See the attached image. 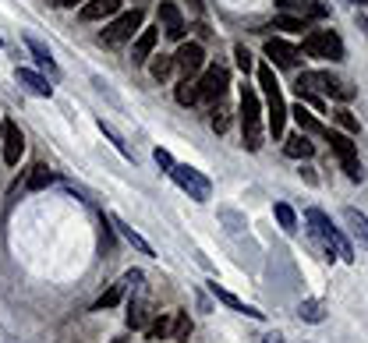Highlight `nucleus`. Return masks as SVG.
<instances>
[{
  "mask_svg": "<svg viewBox=\"0 0 368 343\" xmlns=\"http://www.w3.org/2000/svg\"><path fill=\"white\" fill-rule=\"evenodd\" d=\"M290 113H294V124H297V131H304V135H323V138H326V128H323L319 121H315V113H308L301 103H297Z\"/></svg>",
  "mask_w": 368,
  "mask_h": 343,
  "instance_id": "a211bd4d",
  "label": "nucleus"
},
{
  "mask_svg": "<svg viewBox=\"0 0 368 343\" xmlns=\"http://www.w3.org/2000/svg\"><path fill=\"white\" fill-rule=\"evenodd\" d=\"M241 138H244V149L248 152H258L262 149V106H258V96L255 89H241Z\"/></svg>",
  "mask_w": 368,
  "mask_h": 343,
  "instance_id": "f03ea898",
  "label": "nucleus"
},
{
  "mask_svg": "<svg viewBox=\"0 0 368 343\" xmlns=\"http://www.w3.org/2000/svg\"><path fill=\"white\" fill-rule=\"evenodd\" d=\"M0 43H4V39H0Z\"/></svg>",
  "mask_w": 368,
  "mask_h": 343,
  "instance_id": "37998d69",
  "label": "nucleus"
},
{
  "mask_svg": "<svg viewBox=\"0 0 368 343\" xmlns=\"http://www.w3.org/2000/svg\"><path fill=\"white\" fill-rule=\"evenodd\" d=\"M29 50L36 53V61H39V68H46L50 75H57V64H54V61H50V50H46V46L39 43V39H29Z\"/></svg>",
  "mask_w": 368,
  "mask_h": 343,
  "instance_id": "a878e982",
  "label": "nucleus"
},
{
  "mask_svg": "<svg viewBox=\"0 0 368 343\" xmlns=\"http://www.w3.org/2000/svg\"><path fill=\"white\" fill-rule=\"evenodd\" d=\"M142 22H145V15H142V8H131V11H124L114 25H107L99 32V39L107 43V46H121V43H128L138 29H142Z\"/></svg>",
  "mask_w": 368,
  "mask_h": 343,
  "instance_id": "0eeeda50",
  "label": "nucleus"
},
{
  "mask_svg": "<svg viewBox=\"0 0 368 343\" xmlns=\"http://www.w3.org/2000/svg\"><path fill=\"white\" fill-rule=\"evenodd\" d=\"M270 29H284V32H301V29H308L304 25V18H294V15H280Z\"/></svg>",
  "mask_w": 368,
  "mask_h": 343,
  "instance_id": "c85d7f7f",
  "label": "nucleus"
},
{
  "mask_svg": "<svg viewBox=\"0 0 368 343\" xmlns=\"http://www.w3.org/2000/svg\"><path fill=\"white\" fill-rule=\"evenodd\" d=\"M121 298H124V283H117V287H110L107 294H103V298L96 301V312H103V308H114Z\"/></svg>",
  "mask_w": 368,
  "mask_h": 343,
  "instance_id": "cd10ccee",
  "label": "nucleus"
},
{
  "mask_svg": "<svg viewBox=\"0 0 368 343\" xmlns=\"http://www.w3.org/2000/svg\"><path fill=\"white\" fill-rule=\"evenodd\" d=\"M4 163L8 166H18V159L25 156V135H22V128L15 124V121H4Z\"/></svg>",
  "mask_w": 368,
  "mask_h": 343,
  "instance_id": "9d476101",
  "label": "nucleus"
},
{
  "mask_svg": "<svg viewBox=\"0 0 368 343\" xmlns=\"http://www.w3.org/2000/svg\"><path fill=\"white\" fill-rule=\"evenodd\" d=\"M301 50L308 57H323V61H344V39L333 29H319V32H308Z\"/></svg>",
  "mask_w": 368,
  "mask_h": 343,
  "instance_id": "20e7f679",
  "label": "nucleus"
},
{
  "mask_svg": "<svg viewBox=\"0 0 368 343\" xmlns=\"http://www.w3.org/2000/svg\"><path fill=\"white\" fill-rule=\"evenodd\" d=\"M54 184V174L39 163V166H32V174H29V191H43V188H50Z\"/></svg>",
  "mask_w": 368,
  "mask_h": 343,
  "instance_id": "b1692460",
  "label": "nucleus"
},
{
  "mask_svg": "<svg viewBox=\"0 0 368 343\" xmlns=\"http://www.w3.org/2000/svg\"><path fill=\"white\" fill-rule=\"evenodd\" d=\"M227 128H230V110L220 103V106H216V113H213V131H216V135H223Z\"/></svg>",
  "mask_w": 368,
  "mask_h": 343,
  "instance_id": "c756f323",
  "label": "nucleus"
},
{
  "mask_svg": "<svg viewBox=\"0 0 368 343\" xmlns=\"http://www.w3.org/2000/svg\"><path fill=\"white\" fill-rule=\"evenodd\" d=\"M191 336V319L181 312L177 319H174V340H188Z\"/></svg>",
  "mask_w": 368,
  "mask_h": 343,
  "instance_id": "2f4dec72",
  "label": "nucleus"
},
{
  "mask_svg": "<svg viewBox=\"0 0 368 343\" xmlns=\"http://www.w3.org/2000/svg\"><path fill=\"white\" fill-rule=\"evenodd\" d=\"M114 343H121V340H114Z\"/></svg>",
  "mask_w": 368,
  "mask_h": 343,
  "instance_id": "a19ab883",
  "label": "nucleus"
},
{
  "mask_svg": "<svg viewBox=\"0 0 368 343\" xmlns=\"http://www.w3.org/2000/svg\"><path fill=\"white\" fill-rule=\"evenodd\" d=\"M121 283H124V287H135V283H142V272H138V269H131V272H124V276H121Z\"/></svg>",
  "mask_w": 368,
  "mask_h": 343,
  "instance_id": "e433bc0d",
  "label": "nucleus"
},
{
  "mask_svg": "<svg viewBox=\"0 0 368 343\" xmlns=\"http://www.w3.org/2000/svg\"><path fill=\"white\" fill-rule=\"evenodd\" d=\"M365 4H368V0H365Z\"/></svg>",
  "mask_w": 368,
  "mask_h": 343,
  "instance_id": "c03bdc74",
  "label": "nucleus"
},
{
  "mask_svg": "<svg viewBox=\"0 0 368 343\" xmlns=\"http://www.w3.org/2000/svg\"><path fill=\"white\" fill-rule=\"evenodd\" d=\"M121 0H89V4L82 8V22H96V18H110L117 15Z\"/></svg>",
  "mask_w": 368,
  "mask_h": 343,
  "instance_id": "2eb2a0df",
  "label": "nucleus"
},
{
  "mask_svg": "<svg viewBox=\"0 0 368 343\" xmlns=\"http://www.w3.org/2000/svg\"><path fill=\"white\" fill-rule=\"evenodd\" d=\"M188 4H191V11H195V15H202V0H188Z\"/></svg>",
  "mask_w": 368,
  "mask_h": 343,
  "instance_id": "ea45409f",
  "label": "nucleus"
},
{
  "mask_svg": "<svg viewBox=\"0 0 368 343\" xmlns=\"http://www.w3.org/2000/svg\"><path fill=\"white\" fill-rule=\"evenodd\" d=\"M114 226H117V231H121V238H124L128 245H135V248H138L142 255H152V245H149V241H145L142 234H135V231H131V226H128V223H121V219H114Z\"/></svg>",
  "mask_w": 368,
  "mask_h": 343,
  "instance_id": "412c9836",
  "label": "nucleus"
},
{
  "mask_svg": "<svg viewBox=\"0 0 368 343\" xmlns=\"http://www.w3.org/2000/svg\"><path fill=\"white\" fill-rule=\"evenodd\" d=\"M266 57H270L277 68H297L301 64V50H294L284 39H266Z\"/></svg>",
  "mask_w": 368,
  "mask_h": 343,
  "instance_id": "9b49d317",
  "label": "nucleus"
},
{
  "mask_svg": "<svg viewBox=\"0 0 368 343\" xmlns=\"http://www.w3.org/2000/svg\"><path fill=\"white\" fill-rule=\"evenodd\" d=\"M174 96H177V103H181V106H195V103H198V89H195V82H191V78H184V82L177 85V92H174Z\"/></svg>",
  "mask_w": 368,
  "mask_h": 343,
  "instance_id": "bb28decb",
  "label": "nucleus"
},
{
  "mask_svg": "<svg viewBox=\"0 0 368 343\" xmlns=\"http://www.w3.org/2000/svg\"><path fill=\"white\" fill-rule=\"evenodd\" d=\"M326 142H330V149L337 152V159H340V166H344V174L351 177V181H365V170H361V159H358V149H354V142L347 138V135H340V131H326Z\"/></svg>",
  "mask_w": 368,
  "mask_h": 343,
  "instance_id": "423d86ee",
  "label": "nucleus"
},
{
  "mask_svg": "<svg viewBox=\"0 0 368 343\" xmlns=\"http://www.w3.org/2000/svg\"><path fill=\"white\" fill-rule=\"evenodd\" d=\"M167 329H170V322H167V319H156V322L149 326V340H163V336H167Z\"/></svg>",
  "mask_w": 368,
  "mask_h": 343,
  "instance_id": "72a5a7b5",
  "label": "nucleus"
},
{
  "mask_svg": "<svg viewBox=\"0 0 368 343\" xmlns=\"http://www.w3.org/2000/svg\"><path fill=\"white\" fill-rule=\"evenodd\" d=\"M46 4H54V8H68V4H78V0H46Z\"/></svg>",
  "mask_w": 368,
  "mask_h": 343,
  "instance_id": "58836bf2",
  "label": "nucleus"
},
{
  "mask_svg": "<svg viewBox=\"0 0 368 343\" xmlns=\"http://www.w3.org/2000/svg\"><path fill=\"white\" fill-rule=\"evenodd\" d=\"M160 22H163V32L170 39H184V18H181L174 0H163V4H160Z\"/></svg>",
  "mask_w": 368,
  "mask_h": 343,
  "instance_id": "f8f14e48",
  "label": "nucleus"
},
{
  "mask_svg": "<svg viewBox=\"0 0 368 343\" xmlns=\"http://www.w3.org/2000/svg\"><path fill=\"white\" fill-rule=\"evenodd\" d=\"M156 163H160V166L167 170V174L174 170V159H170V152H167V149H156Z\"/></svg>",
  "mask_w": 368,
  "mask_h": 343,
  "instance_id": "c9c22d12",
  "label": "nucleus"
},
{
  "mask_svg": "<svg viewBox=\"0 0 368 343\" xmlns=\"http://www.w3.org/2000/svg\"><path fill=\"white\" fill-rule=\"evenodd\" d=\"M273 212H277V223L284 226L287 234H294V231H297V216H294V209H290L287 202H277V205H273Z\"/></svg>",
  "mask_w": 368,
  "mask_h": 343,
  "instance_id": "5701e85b",
  "label": "nucleus"
},
{
  "mask_svg": "<svg viewBox=\"0 0 368 343\" xmlns=\"http://www.w3.org/2000/svg\"><path fill=\"white\" fill-rule=\"evenodd\" d=\"M333 117H337V124H340L344 131H351V135H358V131H361V124H358V121L351 117V110H337Z\"/></svg>",
  "mask_w": 368,
  "mask_h": 343,
  "instance_id": "7c9ffc66",
  "label": "nucleus"
},
{
  "mask_svg": "<svg viewBox=\"0 0 368 343\" xmlns=\"http://www.w3.org/2000/svg\"><path fill=\"white\" fill-rule=\"evenodd\" d=\"M308 223H311V234L326 245L330 258H333V255H340L344 262H354V245H351V241H347V238L337 231V226H333V219H330L323 209H308Z\"/></svg>",
  "mask_w": 368,
  "mask_h": 343,
  "instance_id": "f257e3e1",
  "label": "nucleus"
},
{
  "mask_svg": "<svg viewBox=\"0 0 368 343\" xmlns=\"http://www.w3.org/2000/svg\"><path fill=\"white\" fill-rule=\"evenodd\" d=\"M297 315H301L304 322H323V319H326V305L308 298V301H301V305H297Z\"/></svg>",
  "mask_w": 368,
  "mask_h": 343,
  "instance_id": "4be33fe9",
  "label": "nucleus"
},
{
  "mask_svg": "<svg viewBox=\"0 0 368 343\" xmlns=\"http://www.w3.org/2000/svg\"><path fill=\"white\" fill-rule=\"evenodd\" d=\"M344 219H347V226H351V234L358 238V245H361V248H368V216L347 205V209H344Z\"/></svg>",
  "mask_w": 368,
  "mask_h": 343,
  "instance_id": "dca6fc26",
  "label": "nucleus"
},
{
  "mask_svg": "<svg viewBox=\"0 0 368 343\" xmlns=\"http://www.w3.org/2000/svg\"><path fill=\"white\" fill-rule=\"evenodd\" d=\"M156 39H160V32H156V29H138V39H135V46H131V61H135V64H142L145 57H152Z\"/></svg>",
  "mask_w": 368,
  "mask_h": 343,
  "instance_id": "4468645a",
  "label": "nucleus"
},
{
  "mask_svg": "<svg viewBox=\"0 0 368 343\" xmlns=\"http://www.w3.org/2000/svg\"><path fill=\"white\" fill-rule=\"evenodd\" d=\"M209 291H213V298H216V301H223L227 308H234V312H241V315H248V319H262V312H258V308L244 305L241 298H234L230 291H223V287H220V283H209Z\"/></svg>",
  "mask_w": 368,
  "mask_h": 343,
  "instance_id": "ddd939ff",
  "label": "nucleus"
},
{
  "mask_svg": "<svg viewBox=\"0 0 368 343\" xmlns=\"http://www.w3.org/2000/svg\"><path fill=\"white\" fill-rule=\"evenodd\" d=\"M258 85L266 89V99H270V135L273 138H284V124H287V103H284V92H280V82L273 75L270 64L258 68Z\"/></svg>",
  "mask_w": 368,
  "mask_h": 343,
  "instance_id": "7ed1b4c3",
  "label": "nucleus"
},
{
  "mask_svg": "<svg viewBox=\"0 0 368 343\" xmlns=\"http://www.w3.org/2000/svg\"><path fill=\"white\" fill-rule=\"evenodd\" d=\"M284 152H287L290 159H311V156H315V142H308V138L297 131V135H290V138H287Z\"/></svg>",
  "mask_w": 368,
  "mask_h": 343,
  "instance_id": "6ab92c4d",
  "label": "nucleus"
},
{
  "mask_svg": "<svg viewBox=\"0 0 368 343\" xmlns=\"http://www.w3.org/2000/svg\"><path fill=\"white\" fill-rule=\"evenodd\" d=\"M170 177H174V181H177V188H181V191H188V198H195V202H209V198H213V184H209V177H202L195 166L174 163Z\"/></svg>",
  "mask_w": 368,
  "mask_h": 343,
  "instance_id": "39448f33",
  "label": "nucleus"
},
{
  "mask_svg": "<svg viewBox=\"0 0 368 343\" xmlns=\"http://www.w3.org/2000/svg\"><path fill=\"white\" fill-rule=\"evenodd\" d=\"M18 82L29 89V92H36V96H54V85H50L43 75H36V71H29V68H18Z\"/></svg>",
  "mask_w": 368,
  "mask_h": 343,
  "instance_id": "f3484780",
  "label": "nucleus"
},
{
  "mask_svg": "<svg viewBox=\"0 0 368 343\" xmlns=\"http://www.w3.org/2000/svg\"><path fill=\"white\" fill-rule=\"evenodd\" d=\"M174 68H181L184 78L198 75V71L205 68V50H202V43H181V50L174 53Z\"/></svg>",
  "mask_w": 368,
  "mask_h": 343,
  "instance_id": "1a4fd4ad",
  "label": "nucleus"
},
{
  "mask_svg": "<svg viewBox=\"0 0 368 343\" xmlns=\"http://www.w3.org/2000/svg\"><path fill=\"white\" fill-rule=\"evenodd\" d=\"M227 85H230L227 68L213 64V68H205V75H202V82H198L195 89H198V99H205V103H216V99H223Z\"/></svg>",
  "mask_w": 368,
  "mask_h": 343,
  "instance_id": "6e6552de",
  "label": "nucleus"
},
{
  "mask_svg": "<svg viewBox=\"0 0 368 343\" xmlns=\"http://www.w3.org/2000/svg\"><path fill=\"white\" fill-rule=\"evenodd\" d=\"M234 57H237V68L241 71H251V53L244 46H234Z\"/></svg>",
  "mask_w": 368,
  "mask_h": 343,
  "instance_id": "f704fd0d",
  "label": "nucleus"
},
{
  "mask_svg": "<svg viewBox=\"0 0 368 343\" xmlns=\"http://www.w3.org/2000/svg\"><path fill=\"white\" fill-rule=\"evenodd\" d=\"M0 128H4V124H0Z\"/></svg>",
  "mask_w": 368,
  "mask_h": 343,
  "instance_id": "79ce46f5",
  "label": "nucleus"
},
{
  "mask_svg": "<svg viewBox=\"0 0 368 343\" xmlns=\"http://www.w3.org/2000/svg\"><path fill=\"white\" fill-rule=\"evenodd\" d=\"M323 92H326V96H333V99H340V103H347V99L354 96V89H351L347 82L333 78V75H326V78H323Z\"/></svg>",
  "mask_w": 368,
  "mask_h": 343,
  "instance_id": "aec40b11",
  "label": "nucleus"
},
{
  "mask_svg": "<svg viewBox=\"0 0 368 343\" xmlns=\"http://www.w3.org/2000/svg\"><path fill=\"white\" fill-rule=\"evenodd\" d=\"M170 71H174V57H163V53L149 64V75H152L156 82H167V78H170Z\"/></svg>",
  "mask_w": 368,
  "mask_h": 343,
  "instance_id": "393cba45",
  "label": "nucleus"
},
{
  "mask_svg": "<svg viewBox=\"0 0 368 343\" xmlns=\"http://www.w3.org/2000/svg\"><path fill=\"white\" fill-rule=\"evenodd\" d=\"M128 326H131V329L145 326V305H138V301H135V305L128 308Z\"/></svg>",
  "mask_w": 368,
  "mask_h": 343,
  "instance_id": "473e14b6",
  "label": "nucleus"
},
{
  "mask_svg": "<svg viewBox=\"0 0 368 343\" xmlns=\"http://www.w3.org/2000/svg\"><path fill=\"white\" fill-rule=\"evenodd\" d=\"M262 343H284V336L280 333H266V336H262Z\"/></svg>",
  "mask_w": 368,
  "mask_h": 343,
  "instance_id": "4c0bfd02",
  "label": "nucleus"
}]
</instances>
